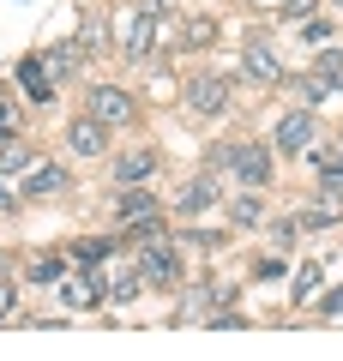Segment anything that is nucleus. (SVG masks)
I'll use <instances>...</instances> for the list:
<instances>
[{
  "label": "nucleus",
  "mask_w": 343,
  "mask_h": 361,
  "mask_svg": "<svg viewBox=\"0 0 343 361\" xmlns=\"http://www.w3.org/2000/svg\"><path fill=\"white\" fill-rule=\"evenodd\" d=\"M157 13H163V0H145L133 13H121V61L145 66V54H151V42H157Z\"/></svg>",
  "instance_id": "nucleus-1"
},
{
  "label": "nucleus",
  "mask_w": 343,
  "mask_h": 361,
  "mask_svg": "<svg viewBox=\"0 0 343 361\" xmlns=\"http://www.w3.org/2000/svg\"><path fill=\"white\" fill-rule=\"evenodd\" d=\"M211 163L235 169L241 187H265V180H271V151H265V145H217Z\"/></svg>",
  "instance_id": "nucleus-2"
},
{
  "label": "nucleus",
  "mask_w": 343,
  "mask_h": 361,
  "mask_svg": "<svg viewBox=\"0 0 343 361\" xmlns=\"http://www.w3.org/2000/svg\"><path fill=\"white\" fill-rule=\"evenodd\" d=\"M145 253H139V277L145 283H175L181 277V247L175 241H163V235H151V241H139Z\"/></svg>",
  "instance_id": "nucleus-3"
},
{
  "label": "nucleus",
  "mask_w": 343,
  "mask_h": 361,
  "mask_svg": "<svg viewBox=\"0 0 343 361\" xmlns=\"http://www.w3.org/2000/svg\"><path fill=\"white\" fill-rule=\"evenodd\" d=\"M187 109H193V115H205V121H211V115H229V78L199 73V78L187 85Z\"/></svg>",
  "instance_id": "nucleus-4"
},
{
  "label": "nucleus",
  "mask_w": 343,
  "mask_h": 361,
  "mask_svg": "<svg viewBox=\"0 0 343 361\" xmlns=\"http://www.w3.org/2000/svg\"><path fill=\"white\" fill-rule=\"evenodd\" d=\"M85 109L102 121V127H127V121H133V97H127V90H114V85H97Z\"/></svg>",
  "instance_id": "nucleus-5"
},
{
  "label": "nucleus",
  "mask_w": 343,
  "mask_h": 361,
  "mask_svg": "<svg viewBox=\"0 0 343 361\" xmlns=\"http://www.w3.org/2000/svg\"><path fill=\"white\" fill-rule=\"evenodd\" d=\"M307 139H313V115H307V109H289V115L277 121V133H271V145H277L283 157H289V151H307Z\"/></svg>",
  "instance_id": "nucleus-6"
},
{
  "label": "nucleus",
  "mask_w": 343,
  "mask_h": 361,
  "mask_svg": "<svg viewBox=\"0 0 343 361\" xmlns=\"http://www.w3.org/2000/svg\"><path fill=\"white\" fill-rule=\"evenodd\" d=\"M66 145H73L78 157H102V145H109V127H102L97 115H78L73 127H66Z\"/></svg>",
  "instance_id": "nucleus-7"
},
{
  "label": "nucleus",
  "mask_w": 343,
  "mask_h": 361,
  "mask_svg": "<svg viewBox=\"0 0 343 361\" xmlns=\"http://www.w3.org/2000/svg\"><path fill=\"white\" fill-rule=\"evenodd\" d=\"M157 163H163L157 151H127L121 163H114V180H121V187H145V180L157 175Z\"/></svg>",
  "instance_id": "nucleus-8"
},
{
  "label": "nucleus",
  "mask_w": 343,
  "mask_h": 361,
  "mask_svg": "<svg viewBox=\"0 0 343 361\" xmlns=\"http://www.w3.org/2000/svg\"><path fill=\"white\" fill-rule=\"evenodd\" d=\"M241 66H247V78H259V85H277L283 78V66H277V54H271V42H247V54H241Z\"/></svg>",
  "instance_id": "nucleus-9"
},
{
  "label": "nucleus",
  "mask_w": 343,
  "mask_h": 361,
  "mask_svg": "<svg viewBox=\"0 0 343 361\" xmlns=\"http://www.w3.org/2000/svg\"><path fill=\"white\" fill-rule=\"evenodd\" d=\"M114 217H121V223H151V217H157L151 187H127V193L114 199Z\"/></svg>",
  "instance_id": "nucleus-10"
},
{
  "label": "nucleus",
  "mask_w": 343,
  "mask_h": 361,
  "mask_svg": "<svg viewBox=\"0 0 343 361\" xmlns=\"http://www.w3.org/2000/svg\"><path fill=\"white\" fill-rule=\"evenodd\" d=\"M211 199H217V180L199 175V180H187V187H181L175 211H181V217H199V211H211Z\"/></svg>",
  "instance_id": "nucleus-11"
},
{
  "label": "nucleus",
  "mask_w": 343,
  "mask_h": 361,
  "mask_svg": "<svg viewBox=\"0 0 343 361\" xmlns=\"http://www.w3.org/2000/svg\"><path fill=\"white\" fill-rule=\"evenodd\" d=\"M61 187H66V169L37 163V169L25 175V193H18V199H49V193H61Z\"/></svg>",
  "instance_id": "nucleus-12"
},
{
  "label": "nucleus",
  "mask_w": 343,
  "mask_h": 361,
  "mask_svg": "<svg viewBox=\"0 0 343 361\" xmlns=\"http://www.w3.org/2000/svg\"><path fill=\"white\" fill-rule=\"evenodd\" d=\"M301 229H331V223H343V193H325L307 205V217H295Z\"/></svg>",
  "instance_id": "nucleus-13"
},
{
  "label": "nucleus",
  "mask_w": 343,
  "mask_h": 361,
  "mask_svg": "<svg viewBox=\"0 0 343 361\" xmlns=\"http://www.w3.org/2000/svg\"><path fill=\"white\" fill-rule=\"evenodd\" d=\"M229 223H235V229H259V223H265V205H259V193H253V187L229 199Z\"/></svg>",
  "instance_id": "nucleus-14"
},
{
  "label": "nucleus",
  "mask_w": 343,
  "mask_h": 361,
  "mask_svg": "<svg viewBox=\"0 0 343 361\" xmlns=\"http://www.w3.org/2000/svg\"><path fill=\"white\" fill-rule=\"evenodd\" d=\"M37 61H42V73H49V85H61V78H73V66L85 61V54L66 42V49H49V54H37Z\"/></svg>",
  "instance_id": "nucleus-15"
},
{
  "label": "nucleus",
  "mask_w": 343,
  "mask_h": 361,
  "mask_svg": "<svg viewBox=\"0 0 343 361\" xmlns=\"http://www.w3.org/2000/svg\"><path fill=\"white\" fill-rule=\"evenodd\" d=\"M61 295L73 307H97L102 301V277H61Z\"/></svg>",
  "instance_id": "nucleus-16"
},
{
  "label": "nucleus",
  "mask_w": 343,
  "mask_h": 361,
  "mask_svg": "<svg viewBox=\"0 0 343 361\" xmlns=\"http://www.w3.org/2000/svg\"><path fill=\"white\" fill-rule=\"evenodd\" d=\"M18 78H25V90L37 97V103H49V97H54V85H49V73H42V61H18Z\"/></svg>",
  "instance_id": "nucleus-17"
},
{
  "label": "nucleus",
  "mask_w": 343,
  "mask_h": 361,
  "mask_svg": "<svg viewBox=\"0 0 343 361\" xmlns=\"http://www.w3.org/2000/svg\"><path fill=\"white\" fill-rule=\"evenodd\" d=\"M25 277H30V283H61V277H66V259L42 253V259H30V265H25Z\"/></svg>",
  "instance_id": "nucleus-18"
},
{
  "label": "nucleus",
  "mask_w": 343,
  "mask_h": 361,
  "mask_svg": "<svg viewBox=\"0 0 343 361\" xmlns=\"http://www.w3.org/2000/svg\"><path fill=\"white\" fill-rule=\"evenodd\" d=\"M102 42H109V30H102V18H85V25H78V37H73V49H78V54H97Z\"/></svg>",
  "instance_id": "nucleus-19"
},
{
  "label": "nucleus",
  "mask_w": 343,
  "mask_h": 361,
  "mask_svg": "<svg viewBox=\"0 0 343 361\" xmlns=\"http://www.w3.org/2000/svg\"><path fill=\"white\" fill-rule=\"evenodd\" d=\"M139 283H145L139 271H114V277H109V289H102V295H109V301H133V295H139Z\"/></svg>",
  "instance_id": "nucleus-20"
},
{
  "label": "nucleus",
  "mask_w": 343,
  "mask_h": 361,
  "mask_svg": "<svg viewBox=\"0 0 343 361\" xmlns=\"http://www.w3.org/2000/svg\"><path fill=\"white\" fill-rule=\"evenodd\" d=\"M313 163H319V175H325V180H343V145H319Z\"/></svg>",
  "instance_id": "nucleus-21"
},
{
  "label": "nucleus",
  "mask_w": 343,
  "mask_h": 361,
  "mask_svg": "<svg viewBox=\"0 0 343 361\" xmlns=\"http://www.w3.org/2000/svg\"><path fill=\"white\" fill-rule=\"evenodd\" d=\"M313 73L325 78V85H337V90H343V54H337V49H319V61H313Z\"/></svg>",
  "instance_id": "nucleus-22"
},
{
  "label": "nucleus",
  "mask_w": 343,
  "mask_h": 361,
  "mask_svg": "<svg viewBox=\"0 0 343 361\" xmlns=\"http://www.w3.org/2000/svg\"><path fill=\"white\" fill-rule=\"evenodd\" d=\"M301 97H307V103H331V97H337V85H325L319 73H307V78H301Z\"/></svg>",
  "instance_id": "nucleus-23"
},
{
  "label": "nucleus",
  "mask_w": 343,
  "mask_h": 361,
  "mask_svg": "<svg viewBox=\"0 0 343 361\" xmlns=\"http://www.w3.org/2000/svg\"><path fill=\"white\" fill-rule=\"evenodd\" d=\"M313 289H319V265L307 259V265H301V277H295V301H313Z\"/></svg>",
  "instance_id": "nucleus-24"
},
{
  "label": "nucleus",
  "mask_w": 343,
  "mask_h": 361,
  "mask_svg": "<svg viewBox=\"0 0 343 361\" xmlns=\"http://www.w3.org/2000/svg\"><path fill=\"white\" fill-rule=\"evenodd\" d=\"M73 259H78V265H102V259H109V241H78Z\"/></svg>",
  "instance_id": "nucleus-25"
},
{
  "label": "nucleus",
  "mask_w": 343,
  "mask_h": 361,
  "mask_svg": "<svg viewBox=\"0 0 343 361\" xmlns=\"http://www.w3.org/2000/svg\"><path fill=\"white\" fill-rule=\"evenodd\" d=\"M295 235H301V223H295V217H277V223H271V247H295Z\"/></svg>",
  "instance_id": "nucleus-26"
},
{
  "label": "nucleus",
  "mask_w": 343,
  "mask_h": 361,
  "mask_svg": "<svg viewBox=\"0 0 343 361\" xmlns=\"http://www.w3.org/2000/svg\"><path fill=\"white\" fill-rule=\"evenodd\" d=\"M0 169H13V175H18V169H30V151H0Z\"/></svg>",
  "instance_id": "nucleus-27"
},
{
  "label": "nucleus",
  "mask_w": 343,
  "mask_h": 361,
  "mask_svg": "<svg viewBox=\"0 0 343 361\" xmlns=\"http://www.w3.org/2000/svg\"><path fill=\"white\" fill-rule=\"evenodd\" d=\"M13 121H18V109H13V97H0V133H13Z\"/></svg>",
  "instance_id": "nucleus-28"
},
{
  "label": "nucleus",
  "mask_w": 343,
  "mask_h": 361,
  "mask_svg": "<svg viewBox=\"0 0 343 361\" xmlns=\"http://www.w3.org/2000/svg\"><path fill=\"white\" fill-rule=\"evenodd\" d=\"M0 319H13V283L0 277Z\"/></svg>",
  "instance_id": "nucleus-29"
},
{
  "label": "nucleus",
  "mask_w": 343,
  "mask_h": 361,
  "mask_svg": "<svg viewBox=\"0 0 343 361\" xmlns=\"http://www.w3.org/2000/svg\"><path fill=\"white\" fill-rule=\"evenodd\" d=\"M325 313H343V289H331V295H325Z\"/></svg>",
  "instance_id": "nucleus-30"
},
{
  "label": "nucleus",
  "mask_w": 343,
  "mask_h": 361,
  "mask_svg": "<svg viewBox=\"0 0 343 361\" xmlns=\"http://www.w3.org/2000/svg\"><path fill=\"white\" fill-rule=\"evenodd\" d=\"M259 6H283V0H259Z\"/></svg>",
  "instance_id": "nucleus-31"
},
{
  "label": "nucleus",
  "mask_w": 343,
  "mask_h": 361,
  "mask_svg": "<svg viewBox=\"0 0 343 361\" xmlns=\"http://www.w3.org/2000/svg\"><path fill=\"white\" fill-rule=\"evenodd\" d=\"M337 6H343V0H337Z\"/></svg>",
  "instance_id": "nucleus-32"
}]
</instances>
